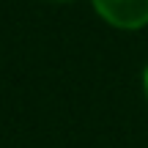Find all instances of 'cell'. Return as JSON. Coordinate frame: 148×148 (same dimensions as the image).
Here are the masks:
<instances>
[{
  "label": "cell",
  "instance_id": "obj_1",
  "mask_svg": "<svg viewBox=\"0 0 148 148\" xmlns=\"http://www.w3.org/2000/svg\"><path fill=\"white\" fill-rule=\"evenodd\" d=\"M93 5L101 19L123 30L148 25V0H93Z\"/></svg>",
  "mask_w": 148,
  "mask_h": 148
},
{
  "label": "cell",
  "instance_id": "obj_2",
  "mask_svg": "<svg viewBox=\"0 0 148 148\" xmlns=\"http://www.w3.org/2000/svg\"><path fill=\"white\" fill-rule=\"evenodd\" d=\"M143 85H145V96H148V69H145V74H143Z\"/></svg>",
  "mask_w": 148,
  "mask_h": 148
}]
</instances>
